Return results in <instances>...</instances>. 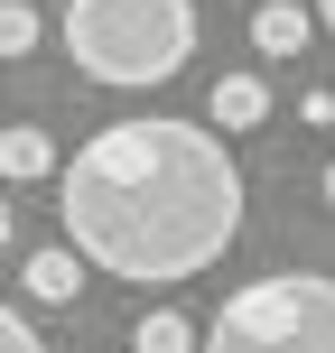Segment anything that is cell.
<instances>
[{
  "label": "cell",
  "instance_id": "obj_1",
  "mask_svg": "<svg viewBox=\"0 0 335 353\" xmlns=\"http://www.w3.org/2000/svg\"><path fill=\"white\" fill-rule=\"evenodd\" d=\"M66 251L131 288L214 270L242 232V168L205 121H112L56 168Z\"/></svg>",
  "mask_w": 335,
  "mask_h": 353
},
{
  "label": "cell",
  "instance_id": "obj_2",
  "mask_svg": "<svg viewBox=\"0 0 335 353\" xmlns=\"http://www.w3.org/2000/svg\"><path fill=\"white\" fill-rule=\"evenodd\" d=\"M66 56L112 93H149L195 56V0H66Z\"/></svg>",
  "mask_w": 335,
  "mask_h": 353
},
{
  "label": "cell",
  "instance_id": "obj_3",
  "mask_svg": "<svg viewBox=\"0 0 335 353\" xmlns=\"http://www.w3.org/2000/svg\"><path fill=\"white\" fill-rule=\"evenodd\" d=\"M195 344L205 353H335V279L326 270H270V279L233 288Z\"/></svg>",
  "mask_w": 335,
  "mask_h": 353
},
{
  "label": "cell",
  "instance_id": "obj_4",
  "mask_svg": "<svg viewBox=\"0 0 335 353\" xmlns=\"http://www.w3.org/2000/svg\"><path fill=\"white\" fill-rule=\"evenodd\" d=\"M307 28H317V19H307L298 0H261V10H251V47H261L270 65H280V56H298V47H307Z\"/></svg>",
  "mask_w": 335,
  "mask_h": 353
},
{
  "label": "cell",
  "instance_id": "obj_5",
  "mask_svg": "<svg viewBox=\"0 0 335 353\" xmlns=\"http://www.w3.org/2000/svg\"><path fill=\"white\" fill-rule=\"evenodd\" d=\"M28 298L37 307H75V298H84V261H75L66 242H56V251H28Z\"/></svg>",
  "mask_w": 335,
  "mask_h": 353
},
{
  "label": "cell",
  "instance_id": "obj_6",
  "mask_svg": "<svg viewBox=\"0 0 335 353\" xmlns=\"http://www.w3.org/2000/svg\"><path fill=\"white\" fill-rule=\"evenodd\" d=\"M205 112H214V130H261L270 121V84H261V74H224Z\"/></svg>",
  "mask_w": 335,
  "mask_h": 353
},
{
  "label": "cell",
  "instance_id": "obj_7",
  "mask_svg": "<svg viewBox=\"0 0 335 353\" xmlns=\"http://www.w3.org/2000/svg\"><path fill=\"white\" fill-rule=\"evenodd\" d=\"M37 176H56V140L47 130H0V186H37Z\"/></svg>",
  "mask_w": 335,
  "mask_h": 353
},
{
  "label": "cell",
  "instance_id": "obj_8",
  "mask_svg": "<svg viewBox=\"0 0 335 353\" xmlns=\"http://www.w3.org/2000/svg\"><path fill=\"white\" fill-rule=\"evenodd\" d=\"M131 353H195V325L177 316V307H140V325H131Z\"/></svg>",
  "mask_w": 335,
  "mask_h": 353
},
{
  "label": "cell",
  "instance_id": "obj_9",
  "mask_svg": "<svg viewBox=\"0 0 335 353\" xmlns=\"http://www.w3.org/2000/svg\"><path fill=\"white\" fill-rule=\"evenodd\" d=\"M37 37H47V19H37L28 0H0V65H19V56H28Z\"/></svg>",
  "mask_w": 335,
  "mask_h": 353
},
{
  "label": "cell",
  "instance_id": "obj_10",
  "mask_svg": "<svg viewBox=\"0 0 335 353\" xmlns=\"http://www.w3.org/2000/svg\"><path fill=\"white\" fill-rule=\"evenodd\" d=\"M0 353H47V344H37V325L19 316V307H0Z\"/></svg>",
  "mask_w": 335,
  "mask_h": 353
},
{
  "label": "cell",
  "instance_id": "obj_11",
  "mask_svg": "<svg viewBox=\"0 0 335 353\" xmlns=\"http://www.w3.org/2000/svg\"><path fill=\"white\" fill-rule=\"evenodd\" d=\"M0 251H10V186H0Z\"/></svg>",
  "mask_w": 335,
  "mask_h": 353
},
{
  "label": "cell",
  "instance_id": "obj_12",
  "mask_svg": "<svg viewBox=\"0 0 335 353\" xmlns=\"http://www.w3.org/2000/svg\"><path fill=\"white\" fill-rule=\"evenodd\" d=\"M317 19H326V37H335V0H317Z\"/></svg>",
  "mask_w": 335,
  "mask_h": 353
},
{
  "label": "cell",
  "instance_id": "obj_13",
  "mask_svg": "<svg viewBox=\"0 0 335 353\" xmlns=\"http://www.w3.org/2000/svg\"><path fill=\"white\" fill-rule=\"evenodd\" d=\"M326 205H335V159H326Z\"/></svg>",
  "mask_w": 335,
  "mask_h": 353
}]
</instances>
